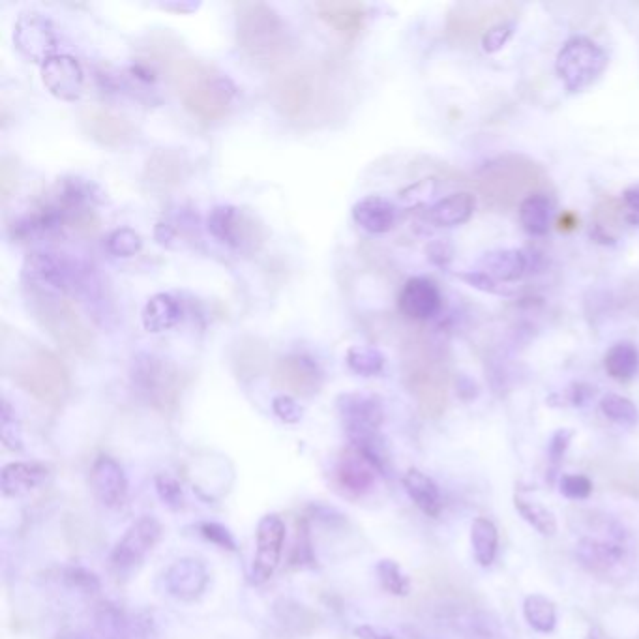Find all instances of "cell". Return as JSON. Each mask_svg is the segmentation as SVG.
I'll return each mask as SVG.
<instances>
[{
    "instance_id": "cell-25",
    "label": "cell",
    "mask_w": 639,
    "mask_h": 639,
    "mask_svg": "<svg viewBox=\"0 0 639 639\" xmlns=\"http://www.w3.org/2000/svg\"><path fill=\"white\" fill-rule=\"evenodd\" d=\"M527 265V255L521 250H495L478 259L476 270L486 272L495 282L508 283L521 280L527 272Z\"/></svg>"
},
{
    "instance_id": "cell-24",
    "label": "cell",
    "mask_w": 639,
    "mask_h": 639,
    "mask_svg": "<svg viewBox=\"0 0 639 639\" xmlns=\"http://www.w3.org/2000/svg\"><path fill=\"white\" fill-rule=\"evenodd\" d=\"M319 19L343 38H355L366 21V6L360 2H319L315 6Z\"/></svg>"
},
{
    "instance_id": "cell-15",
    "label": "cell",
    "mask_w": 639,
    "mask_h": 639,
    "mask_svg": "<svg viewBox=\"0 0 639 639\" xmlns=\"http://www.w3.org/2000/svg\"><path fill=\"white\" fill-rule=\"evenodd\" d=\"M207 225L212 237L237 250L246 248L248 244L255 246V240H261L259 225H255L250 216L231 205H220L210 210Z\"/></svg>"
},
{
    "instance_id": "cell-44",
    "label": "cell",
    "mask_w": 639,
    "mask_h": 639,
    "mask_svg": "<svg viewBox=\"0 0 639 639\" xmlns=\"http://www.w3.org/2000/svg\"><path fill=\"white\" fill-rule=\"evenodd\" d=\"M593 480L585 475L559 476V491L570 501H585L593 493Z\"/></svg>"
},
{
    "instance_id": "cell-5",
    "label": "cell",
    "mask_w": 639,
    "mask_h": 639,
    "mask_svg": "<svg viewBox=\"0 0 639 639\" xmlns=\"http://www.w3.org/2000/svg\"><path fill=\"white\" fill-rule=\"evenodd\" d=\"M25 300L34 321L53 342L72 355L89 357L94 349V334L70 298L27 283Z\"/></svg>"
},
{
    "instance_id": "cell-16",
    "label": "cell",
    "mask_w": 639,
    "mask_h": 639,
    "mask_svg": "<svg viewBox=\"0 0 639 639\" xmlns=\"http://www.w3.org/2000/svg\"><path fill=\"white\" fill-rule=\"evenodd\" d=\"M285 523L278 514H268L257 525V551L253 557L252 578L255 583H265L272 578L280 565Z\"/></svg>"
},
{
    "instance_id": "cell-55",
    "label": "cell",
    "mask_w": 639,
    "mask_h": 639,
    "mask_svg": "<svg viewBox=\"0 0 639 639\" xmlns=\"http://www.w3.org/2000/svg\"><path fill=\"white\" fill-rule=\"evenodd\" d=\"M583 639H611L608 634H606V630L602 628V626L593 625L589 630H587V634H585V638Z\"/></svg>"
},
{
    "instance_id": "cell-17",
    "label": "cell",
    "mask_w": 639,
    "mask_h": 639,
    "mask_svg": "<svg viewBox=\"0 0 639 639\" xmlns=\"http://www.w3.org/2000/svg\"><path fill=\"white\" fill-rule=\"evenodd\" d=\"M79 120H81L83 132L89 135L92 141L109 149H119L128 145L135 134L130 120L120 117L105 107H96V105L85 107L81 111Z\"/></svg>"
},
{
    "instance_id": "cell-37",
    "label": "cell",
    "mask_w": 639,
    "mask_h": 639,
    "mask_svg": "<svg viewBox=\"0 0 639 639\" xmlns=\"http://www.w3.org/2000/svg\"><path fill=\"white\" fill-rule=\"evenodd\" d=\"M96 632L102 639H128V625L122 615V611L117 610L111 604H102L96 615Z\"/></svg>"
},
{
    "instance_id": "cell-27",
    "label": "cell",
    "mask_w": 639,
    "mask_h": 639,
    "mask_svg": "<svg viewBox=\"0 0 639 639\" xmlns=\"http://www.w3.org/2000/svg\"><path fill=\"white\" fill-rule=\"evenodd\" d=\"M47 475V467L40 463H10L2 469L0 488L6 497H19L40 488Z\"/></svg>"
},
{
    "instance_id": "cell-11",
    "label": "cell",
    "mask_w": 639,
    "mask_h": 639,
    "mask_svg": "<svg viewBox=\"0 0 639 639\" xmlns=\"http://www.w3.org/2000/svg\"><path fill=\"white\" fill-rule=\"evenodd\" d=\"M338 411L351 443L368 445L377 441V430L385 420L383 405L377 398L364 394H343L338 400Z\"/></svg>"
},
{
    "instance_id": "cell-42",
    "label": "cell",
    "mask_w": 639,
    "mask_h": 639,
    "mask_svg": "<svg viewBox=\"0 0 639 639\" xmlns=\"http://www.w3.org/2000/svg\"><path fill=\"white\" fill-rule=\"evenodd\" d=\"M514 30H516V23L514 21H503V23H497V25H493L490 29L484 32V36H482V51L484 53H499L503 47H505L508 42H510V38L514 36Z\"/></svg>"
},
{
    "instance_id": "cell-56",
    "label": "cell",
    "mask_w": 639,
    "mask_h": 639,
    "mask_svg": "<svg viewBox=\"0 0 639 639\" xmlns=\"http://www.w3.org/2000/svg\"><path fill=\"white\" fill-rule=\"evenodd\" d=\"M576 225H578V220H576L574 214H570V212L563 214V218L559 220V229H561V231H563V229H565V231L566 229H574Z\"/></svg>"
},
{
    "instance_id": "cell-22",
    "label": "cell",
    "mask_w": 639,
    "mask_h": 639,
    "mask_svg": "<svg viewBox=\"0 0 639 639\" xmlns=\"http://www.w3.org/2000/svg\"><path fill=\"white\" fill-rule=\"evenodd\" d=\"M186 173V156L177 150H156L145 164V180L156 190H169L179 186Z\"/></svg>"
},
{
    "instance_id": "cell-7",
    "label": "cell",
    "mask_w": 639,
    "mask_h": 639,
    "mask_svg": "<svg viewBox=\"0 0 639 639\" xmlns=\"http://www.w3.org/2000/svg\"><path fill=\"white\" fill-rule=\"evenodd\" d=\"M610 64L608 53L587 36H572L557 53L555 72L568 94L593 87Z\"/></svg>"
},
{
    "instance_id": "cell-39",
    "label": "cell",
    "mask_w": 639,
    "mask_h": 639,
    "mask_svg": "<svg viewBox=\"0 0 639 639\" xmlns=\"http://www.w3.org/2000/svg\"><path fill=\"white\" fill-rule=\"evenodd\" d=\"M141 246H143V240L139 237V233H135L130 227L115 229L107 237V250L117 257H134L135 253L141 250Z\"/></svg>"
},
{
    "instance_id": "cell-1",
    "label": "cell",
    "mask_w": 639,
    "mask_h": 639,
    "mask_svg": "<svg viewBox=\"0 0 639 639\" xmlns=\"http://www.w3.org/2000/svg\"><path fill=\"white\" fill-rule=\"evenodd\" d=\"M4 368L17 387L23 388L34 400L59 409L70 396V373L53 351L36 343L25 345L4 340Z\"/></svg>"
},
{
    "instance_id": "cell-32",
    "label": "cell",
    "mask_w": 639,
    "mask_h": 639,
    "mask_svg": "<svg viewBox=\"0 0 639 639\" xmlns=\"http://www.w3.org/2000/svg\"><path fill=\"white\" fill-rule=\"evenodd\" d=\"M471 548L476 563L482 568H490L499 551V531L490 518H476L471 525Z\"/></svg>"
},
{
    "instance_id": "cell-53",
    "label": "cell",
    "mask_w": 639,
    "mask_h": 639,
    "mask_svg": "<svg viewBox=\"0 0 639 639\" xmlns=\"http://www.w3.org/2000/svg\"><path fill=\"white\" fill-rule=\"evenodd\" d=\"M456 390H458V396H460L463 402H473V400H476L478 392H480L475 381H473L471 377H467V375H460V377H458Z\"/></svg>"
},
{
    "instance_id": "cell-4",
    "label": "cell",
    "mask_w": 639,
    "mask_h": 639,
    "mask_svg": "<svg viewBox=\"0 0 639 639\" xmlns=\"http://www.w3.org/2000/svg\"><path fill=\"white\" fill-rule=\"evenodd\" d=\"M238 49L259 68H278L291 53V36L280 14L265 2H237Z\"/></svg>"
},
{
    "instance_id": "cell-49",
    "label": "cell",
    "mask_w": 639,
    "mask_h": 639,
    "mask_svg": "<svg viewBox=\"0 0 639 639\" xmlns=\"http://www.w3.org/2000/svg\"><path fill=\"white\" fill-rule=\"evenodd\" d=\"M17 188V165L12 158L4 156L0 162V194L2 201H8Z\"/></svg>"
},
{
    "instance_id": "cell-12",
    "label": "cell",
    "mask_w": 639,
    "mask_h": 639,
    "mask_svg": "<svg viewBox=\"0 0 639 639\" xmlns=\"http://www.w3.org/2000/svg\"><path fill=\"white\" fill-rule=\"evenodd\" d=\"M162 536L160 521L152 516H141L134 521L124 536L120 538L111 553V565L119 572H130L143 563V559L154 550Z\"/></svg>"
},
{
    "instance_id": "cell-50",
    "label": "cell",
    "mask_w": 639,
    "mask_h": 639,
    "mask_svg": "<svg viewBox=\"0 0 639 639\" xmlns=\"http://www.w3.org/2000/svg\"><path fill=\"white\" fill-rule=\"evenodd\" d=\"M623 209H625V222L630 225H639V184L626 188L623 194Z\"/></svg>"
},
{
    "instance_id": "cell-33",
    "label": "cell",
    "mask_w": 639,
    "mask_h": 639,
    "mask_svg": "<svg viewBox=\"0 0 639 639\" xmlns=\"http://www.w3.org/2000/svg\"><path fill=\"white\" fill-rule=\"evenodd\" d=\"M514 506L523 521H527L536 533H540L542 536L557 535L559 525H557V518L550 508H546L535 499L525 497L521 491H516V495H514Z\"/></svg>"
},
{
    "instance_id": "cell-26",
    "label": "cell",
    "mask_w": 639,
    "mask_h": 639,
    "mask_svg": "<svg viewBox=\"0 0 639 639\" xmlns=\"http://www.w3.org/2000/svg\"><path fill=\"white\" fill-rule=\"evenodd\" d=\"M476 209V197L469 192H458L439 199L431 205L426 216L437 227H458L473 218Z\"/></svg>"
},
{
    "instance_id": "cell-3",
    "label": "cell",
    "mask_w": 639,
    "mask_h": 639,
    "mask_svg": "<svg viewBox=\"0 0 639 639\" xmlns=\"http://www.w3.org/2000/svg\"><path fill=\"white\" fill-rule=\"evenodd\" d=\"M169 79L184 107L205 122L223 119L237 96V87L229 77L188 57L169 62Z\"/></svg>"
},
{
    "instance_id": "cell-46",
    "label": "cell",
    "mask_w": 639,
    "mask_h": 639,
    "mask_svg": "<svg viewBox=\"0 0 639 639\" xmlns=\"http://www.w3.org/2000/svg\"><path fill=\"white\" fill-rule=\"evenodd\" d=\"M596 396V388L593 385H587V383H572L570 387L566 388L565 392L559 396V402L555 403L553 407H563V405H570V407H585L587 403L593 402V398Z\"/></svg>"
},
{
    "instance_id": "cell-30",
    "label": "cell",
    "mask_w": 639,
    "mask_h": 639,
    "mask_svg": "<svg viewBox=\"0 0 639 639\" xmlns=\"http://www.w3.org/2000/svg\"><path fill=\"white\" fill-rule=\"evenodd\" d=\"M182 319L179 300L167 293H158L150 298L143 310V327L150 334H160L177 327Z\"/></svg>"
},
{
    "instance_id": "cell-52",
    "label": "cell",
    "mask_w": 639,
    "mask_h": 639,
    "mask_svg": "<svg viewBox=\"0 0 639 639\" xmlns=\"http://www.w3.org/2000/svg\"><path fill=\"white\" fill-rule=\"evenodd\" d=\"M428 257H430L431 263H435L437 267H446L452 259V246L445 240H437V242L430 244Z\"/></svg>"
},
{
    "instance_id": "cell-21",
    "label": "cell",
    "mask_w": 639,
    "mask_h": 639,
    "mask_svg": "<svg viewBox=\"0 0 639 639\" xmlns=\"http://www.w3.org/2000/svg\"><path fill=\"white\" fill-rule=\"evenodd\" d=\"M209 572L197 559H180L165 572V587L180 600H194L207 589Z\"/></svg>"
},
{
    "instance_id": "cell-20",
    "label": "cell",
    "mask_w": 639,
    "mask_h": 639,
    "mask_svg": "<svg viewBox=\"0 0 639 639\" xmlns=\"http://www.w3.org/2000/svg\"><path fill=\"white\" fill-rule=\"evenodd\" d=\"M90 488L102 505L119 508L128 495V480L124 469L111 456H100L90 469Z\"/></svg>"
},
{
    "instance_id": "cell-48",
    "label": "cell",
    "mask_w": 639,
    "mask_h": 639,
    "mask_svg": "<svg viewBox=\"0 0 639 639\" xmlns=\"http://www.w3.org/2000/svg\"><path fill=\"white\" fill-rule=\"evenodd\" d=\"M272 409H274L276 417L283 420V422H287V424H297L298 420L302 418V407L298 405L293 396H287V394L274 398Z\"/></svg>"
},
{
    "instance_id": "cell-6",
    "label": "cell",
    "mask_w": 639,
    "mask_h": 639,
    "mask_svg": "<svg viewBox=\"0 0 639 639\" xmlns=\"http://www.w3.org/2000/svg\"><path fill=\"white\" fill-rule=\"evenodd\" d=\"M595 529L600 535L581 536L576 542V561L596 578H623L634 565L632 536L621 523H608V518Z\"/></svg>"
},
{
    "instance_id": "cell-28",
    "label": "cell",
    "mask_w": 639,
    "mask_h": 639,
    "mask_svg": "<svg viewBox=\"0 0 639 639\" xmlns=\"http://www.w3.org/2000/svg\"><path fill=\"white\" fill-rule=\"evenodd\" d=\"M403 488L407 495L413 499V503L430 518H439L443 512V497L439 486L433 482V478L418 471L409 469L403 476Z\"/></svg>"
},
{
    "instance_id": "cell-34",
    "label": "cell",
    "mask_w": 639,
    "mask_h": 639,
    "mask_svg": "<svg viewBox=\"0 0 639 639\" xmlns=\"http://www.w3.org/2000/svg\"><path fill=\"white\" fill-rule=\"evenodd\" d=\"M523 617L538 634H551L557 628V606L548 596H527L523 600Z\"/></svg>"
},
{
    "instance_id": "cell-47",
    "label": "cell",
    "mask_w": 639,
    "mask_h": 639,
    "mask_svg": "<svg viewBox=\"0 0 639 639\" xmlns=\"http://www.w3.org/2000/svg\"><path fill=\"white\" fill-rule=\"evenodd\" d=\"M156 491H158V495H160V499L164 501L165 505H169L171 508H180L182 503H184L182 488H180L179 482L173 476H156Z\"/></svg>"
},
{
    "instance_id": "cell-31",
    "label": "cell",
    "mask_w": 639,
    "mask_h": 639,
    "mask_svg": "<svg viewBox=\"0 0 639 639\" xmlns=\"http://www.w3.org/2000/svg\"><path fill=\"white\" fill-rule=\"evenodd\" d=\"M604 368L619 383L632 381L639 373L638 347L632 342L613 343L604 357Z\"/></svg>"
},
{
    "instance_id": "cell-43",
    "label": "cell",
    "mask_w": 639,
    "mask_h": 639,
    "mask_svg": "<svg viewBox=\"0 0 639 639\" xmlns=\"http://www.w3.org/2000/svg\"><path fill=\"white\" fill-rule=\"evenodd\" d=\"M456 276H458V280L467 283L469 287H473L476 291H482V293H488V295H499V297L512 295L510 289H506L501 283L495 282L491 276H488L482 270H465V272H460Z\"/></svg>"
},
{
    "instance_id": "cell-19",
    "label": "cell",
    "mask_w": 639,
    "mask_h": 639,
    "mask_svg": "<svg viewBox=\"0 0 639 639\" xmlns=\"http://www.w3.org/2000/svg\"><path fill=\"white\" fill-rule=\"evenodd\" d=\"M398 306L407 319L430 321L441 313L443 297L437 283L424 276H415L403 285Z\"/></svg>"
},
{
    "instance_id": "cell-23",
    "label": "cell",
    "mask_w": 639,
    "mask_h": 639,
    "mask_svg": "<svg viewBox=\"0 0 639 639\" xmlns=\"http://www.w3.org/2000/svg\"><path fill=\"white\" fill-rule=\"evenodd\" d=\"M353 220L372 235H385L398 222V209L381 195H368L353 207Z\"/></svg>"
},
{
    "instance_id": "cell-18",
    "label": "cell",
    "mask_w": 639,
    "mask_h": 639,
    "mask_svg": "<svg viewBox=\"0 0 639 639\" xmlns=\"http://www.w3.org/2000/svg\"><path fill=\"white\" fill-rule=\"evenodd\" d=\"M42 81L62 102H75L83 94L85 75L81 64L70 55H53L42 64Z\"/></svg>"
},
{
    "instance_id": "cell-13",
    "label": "cell",
    "mask_w": 639,
    "mask_h": 639,
    "mask_svg": "<svg viewBox=\"0 0 639 639\" xmlns=\"http://www.w3.org/2000/svg\"><path fill=\"white\" fill-rule=\"evenodd\" d=\"M272 385L283 392L310 398L323 385V372L319 364L308 355H287L282 357L272 368Z\"/></svg>"
},
{
    "instance_id": "cell-14",
    "label": "cell",
    "mask_w": 639,
    "mask_h": 639,
    "mask_svg": "<svg viewBox=\"0 0 639 639\" xmlns=\"http://www.w3.org/2000/svg\"><path fill=\"white\" fill-rule=\"evenodd\" d=\"M14 44L23 57L44 64L57 49V34L44 15L27 12L19 15L15 23Z\"/></svg>"
},
{
    "instance_id": "cell-9",
    "label": "cell",
    "mask_w": 639,
    "mask_h": 639,
    "mask_svg": "<svg viewBox=\"0 0 639 639\" xmlns=\"http://www.w3.org/2000/svg\"><path fill=\"white\" fill-rule=\"evenodd\" d=\"M385 460L377 443L347 446L336 463L334 476L345 493L364 495L375 486L377 476L383 475Z\"/></svg>"
},
{
    "instance_id": "cell-29",
    "label": "cell",
    "mask_w": 639,
    "mask_h": 639,
    "mask_svg": "<svg viewBox=\"0 0 639 639\" xmlns=\"http://www.w3.org/2000/svg\"><path fill=\"white\" fill-rule=\"evenodd\" d=\"M551 212H553V201L550 195L544 192H533L523 197L520 203L518 214H520L521 227L531 237H544L550 231Z\"/></svg>"
},
{
    "instance_id": "cell-54",
    "label": "cell",
    "mask_w": 639,
    "mask_h": 639,
    "mask_svg": "<svg viewBox=\"0 0 639 639\" xmlns=\"http://www.w3.org/2000/svg\"><path fill=\"white\" fill-rule=\"evenodd\" d=\"M355 634L360 639H396L390 632L379 628V626L362 625L355 628Z\"/></svg>"
},
{
    "instance_id": "cell-38",
    "label": "cell",
    "mask_w": 639,
    "mask_h": 639,
    "mask_svg": "<svg viewBox=\"0 0 639 639\" xmlns=\"http://www.w3.org/2000/svg\"><path fill=\"white\" fill-rule=\"evenodd\" d=\"M377 576L381 587L394 596H407L411 593V580L396 561L383 559L377 563Z\"/></svg>"
},
{
    "instance_id": "cell-45",
    "label": "cell",
    "mask_w": 639,
    "mask_h": 639,
    "mask_svg": "<svg viewBox=\"0 0 639 639\" xmlns=\"http://www.w3.org/2000/svg\"><path fill=\"white\" fill-rule=\"evenodd\" d=\"M64 580L70 587H74L77 591H83V593H98L100 591L98 576L87 570L85 566H68L64 570Z\"/></svg>"
},
{
    "instance_id": "cell-2",
    "label": "cell",
    "mask_w": 639,
    "mask_h": 639,
    "mask_svg": "<svg viewBox=\"0 0 639 639\" xmlns=\"http://www.w3.org/2000/svg\"><path fill=\"white\" fill-rule=\"evenodd\" d=\"M270 94L283 119L297 124L327 119L336 98L330 72L315 64L285 70L274 79Z\"/></svg>"
},
{
    "instance_id": "cell-57",
    "label": "cell",
    "mask_w": 639,
    "mask_h": 639,
    "mask_svg": "<svg viewBox=\"0 0 639 639\" xmlns=\"http://www.w3.org/2000/svg\"><path fill=\"white\" fill-rule=\"evenodd\" d=\"M57 639H89L85 638V636H79V634H62Z\"/></svg>"
},
{
    "instance_id": "cell-51",
    "label": "cell",
    "mask_w": 639,
    "mask_h": 639,
    "mask_svg": "<svg viewBox=\"0 0 639 639\" xmlns=\"http://www.w3.org/2000/svg\"><path fill=\"white\" fill-rule=\"evenodd\" d=\"M201 533L205 535V538L212 540L214 544H218V546H222V548H227V550H235L233 538H231L229 531H227L225 527H222V525H218V523H203V525H201Z\"/></svg>"
},
{
    "instance_id": "cell-35",
    "label": "cell",
    "mask_w": 639,
    "mask_h": 639,
    "mask_svg": "<svg viewBox=\"0 0 639 639\" xmlns=\"http://www.w3.org/2000/svg\"><path fill=\"white\" fill-rule=\"evenodd\" d=\"M600 411L617 426L634 428L639 424L638 405L621 394H606L600 400Z\"/></svg>"
},
{
    "instance_id": "cell-10",
    "label": "cell",
    "mask_w": 639,
    "mask_h": 639,
    "mask_svg": "<svg viewBox=\"0 0 639 639\" xmlns=\"http://www.w3.org/2000/svg\"><path fill=\"white\" fill-rule=\"evenodd\" d=\"M27 283L57 291L60 295H75L83 287V274L74 263L57 253H30L23 267Z\"/></svg>"
},
{
    "instance_id": "cell-36",
    "label": "cell",
    "mask_w": 639,
    "mask_h": 639,
    "mask_svg": "<svg viewBox=\"0 0 639 639\" xmlns=\"http://www.w3.org/2000/svg\"><path fill=\"white\" fill-rule=\"evenodd\" d=\"M345 360H347V366L362 377H373V375L383 372V368H385V357L375 347L355 345L347 351Z\"/></svg>"
},
{
    "instance_id": "cell-41",
    "label": "cell",
    "mask_w": 639,
    "mask_h": 639,
    "mask_svg": "<svg viewBox=\"0 0 639 639\" xmlns=\"http://www.w3.org/2000/svg\"><path fill=\"white\" fill-rule=\"evenodd\" d=\"M0 437L2 443L8 450H21L23 448V437H21V428L15 417L10 403H2V420H0Z\"/></svg>"
},
{
    "instance_id": "cell-8",
    "label": "cell",
    "mask_w": 639,
    "mask_h": 639,
    "mask_svg": "<svg viewBox=\"0 0 639 639\" xmlns=\"http://www.w3.org/2000/svg\"><path fill=\"white\" fill-rule=\"evenodd\" d=\"M132 383L150 407L169 413L177 409L184 388L182 373L167 358L137 355L132 364Z\"/></svg>"
},
{
    "instance_id": "cell-40",
    "label": "cell",
    "mask_w": 639,
    "mask_h": 639,
    "mask_svg": "<svg viewBox=\"0 0 639 639\" xmlns=\"http://www.w3.org/2000/svg\"><path fill=\"white\" fill-rule=\"evenodd\" d=\"M574 430L561 428L551 435L550 443H548V461H550V480L553 482L555 476L559 473V467L565 460L566 452L572 445L574 439Z\"/></svg>"
}]
</instances>
